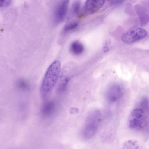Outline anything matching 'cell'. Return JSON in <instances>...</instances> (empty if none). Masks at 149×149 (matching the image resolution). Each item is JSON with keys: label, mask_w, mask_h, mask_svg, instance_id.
Segmentation results:
<instances>
[{"label": "cell", "mask_w": 149, "mask_h": 149, "mask_svg": "<svg viewBox=\"0 0 149 149\" xmlns=\"http://www.w3.org/2000/svg\"><path fill=\"white\" fill-rule=\"evenodd\" d=\"M61 70V64L58 60L54 61L47 69L44 77L40 88L41 95L46 98L57 83Z\"/></svg>", "instance_id": "cell-1"}, {"label": "cell", "mask_w": 149, "mask_h": 149, "mask_svg": "<svg viewBox=\"0 0 149 149\" xmlns=\"http://www.w3.org/2000/svg\"><path fill=\"white\" fill-rule=\"evenodd\" d=\"M101 119V114L98 110L93 111L87 117L82 132L83 137L89 139L97 132Z\"/></svg>", "instance_id": "cell-2"}, {"label": "cell", "mask_w": 149, "mask_h": 149, "mask_svg": "<svg viewBox=\"0 0 149 149\" xmlns=\"http://www.w3.org/2000/svg\"><path fill=\"white\" fill-rule=\"evenodd\" d=\"M146 116L143 109L139 107L134 108L131 112L129 118V127L135 130L143 128L146 123Z\"/></svg>", "instance_id": "cell-3"}, {"label": "cell", "mask_w": 149, "mask_h": 149, "mask_svg": "<svg viewBox=\"0 0 149 149\" xmlns=\"http://www.w3.org/2000/svg\"><path fill=\"white\" fill-rule=\"evenodd\" d=\"M75 69V64L71 62L66 64L61 70L58 81V90L59 92H61L66 90Z\"/></svg>", "instance_id": "cell-4"}, {"label": "cell", "mask_w": 149, "mask_h": 149, "mask_svg": "<svg viewBox=\"0 0 149 149\" xmlns=\"http://www.w3.org/2000/svg\"><path fill=\"white\" fill-rule=\"evenodd\" d=\"M147 34L146 31L143 28L133 27L123 34L122 36V40L126 43H132L144 38Z\"/></svg>", "instance_id": "cell-5"}, {"label": "cell", "mask_w": 149, "mask_h": 149, "mask_svg": "<svg viewBox=\"0 0 149 149\" xmlns=\"http://www.w3.org/2000/svg\"><path fill=\"white\" fill-rule=\"evenodd\" d=\"M106 0H86L82 15L86 16L92 14L100 9Z\"/></svg>", "instance_id": "cell-6"}, {"label": "cell", "mask_w": 149, "mask_h": 149, "mask_svg": "<svg viewBox=\"0 0 149 149\" xmlns=\"http://www.w3.org/2000/svg\"><path fill=\"white\" fill-rule=\"evenodd\" d=\"M69 0H61L56 7L54 12V18L57 22L62 21L68 11Z\"/></svg>", "instance_id": "cell-7"}, {"label": "cell", "mask_w": 149, "mask_h": 149, "mask_svg": "<svg viewBox=\"0 0 149 149\" xmlns=\"http://www.w3.org/2000/svg\"><path fill=\"white\" fill-rule=\"evenodd\" d=\"M123 92L121 87L118 85L114 84L110 86L106 92L107 100L111 103L118 101L121 97Z\"/></svg>", "instance_id": "cell-8"}, {"label": "cell", "mask_w": 149, "mask_h": 149, "mask_svg": "<svg viewBox=\"0 0 149 149\" xmlns=\"http://www.w3.org/2000/svg\"><path fill=\"white\" fill-rule=\"evenodd\" d=\"M56 106L53 101H51L46 102L43 105L41 113L43 116L46 117L52 116L55 112Z\"/></svg>", "instance_id": "cell-9"}, {"label": "cell", "mask_w": 149, "mask_h": 149, "mask_svg": "<svg viewBox=\"0 0 149 149\" xmlns=\"http://www.w3.org/2000/svg\"><path fill=\"white\" fill-rule=\"evenodd\" d=\"M71 52L74 54L79 55L84 51V47L82 44L78 41L73 42L70 46Z\"/></svg>", "instance_id": "cell-10"}, {"label": "cell", "mask_w": 149, "mask_h": 149, "mask_svg": "<svg viewBox=\"0 0 149 149\" xmlns=\"http://www.w3.org/2000/svg\"><path fill=\"white\" fill-rule=\"evenodd\" d=\"M139 146L137 141L134 140H129L125 141L123 145V149H138Z\"/></svg>", "instance_id": "cell-11"}, {"label": "cell", "mask_w": 149, "mask_h": 149, "mask_svg": "<svg viewBox=\"0 0 149 149\" xmlns=\"http://www.w3.org/2000/svg\"><path fill=\"white\" fill-rule=\"evenodd\" d=\"M78 23L76 22H72L66 24L64 26L63 31L68 32L75 29L77 26Z\"/></svg>", "instance_id": "cell-12"}, {"label": "cell", "mask_w": 149, "mask_h": 149, "mask_svg": "<svg viewBox=\"0 0 149 149\" xmlns=\"http://www.w3.org/2000/svg\"><path fill=\"white\" fill-rule=\"evenodd\" d=\"M80 4L78 1H76L73 3L72 6V10L73 12L76 14H78L80 8Z\"/></svg>", "instance_id": "cell-13"}, {"label": "cell", "mask_w": 149, "mask_h": 149, "mask_svg": "<svg viewBox=\"0 0 149 149\" xmlns=\"http://www.w3.org/2000/svg\"><path fill=\"white\" fill-rule=\"evenodd\" d=\"M148 100L146 98H143L141 100V105L143 109L147 110V109L148 108Z\"/></svg>", "instance_id": "cell-14"}, {"label": "cell", "mask_w": 149, "mask_h": 149, "mask_svg": "<svg viewBox=\"0 0 149 149\" xmlns=\"http://www.w3.org/2000/svg\"><path fill=\"white\" fill-rule=\"evenodd\" d=\"M11 0H0V7H4L9 5Z\"/></svg>", "instance_id": "cell-15"}, {"label": "cell", "mask_w": 149, "mask_h": 149, "mask_svg": "<svg viewBox=\"0 0 149 149\" xmlns=\"http://www.w3.org/2000/svg\"><path fill=\"white\" fill-rule=\"evenodd\" d=\"M109 2L111 5H116L121 4L125 0H108Z\"/></svg>", "instance_id": "cell-16"}]
</instances>
